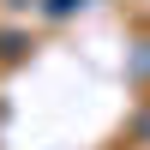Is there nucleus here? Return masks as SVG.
Instances as JSON below:
<instances>
[{"instance_id": "f257e3e1", "label": "nucleus", "mask_w": 150, "mask_h": 150, "mask_svg": "<svg viewBox=\"0 0 150 150\" xmlns=\"http://www.w3.org/2000/svg\"><path fill=\"white\" fill-rule=\"evenodd\" d=\"M78 6H84V0H48L42 12H48V18H72V12H78Z\"/></svg>"}]
</instances>
